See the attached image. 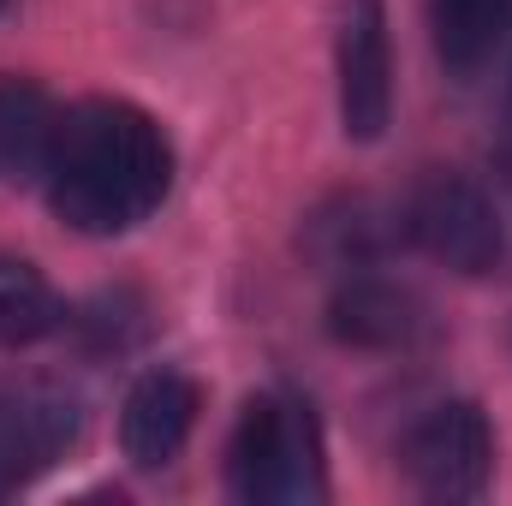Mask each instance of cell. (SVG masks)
Returning <instances> with one entry per match:
<instances>
[{"label":"cell","mask_w":512,"mask_h":506,"mask_svg":"<svg viewBox=\"0 0 512 506\" xmlns=\"http://www.w3.org/2000/svg\"><path fill=\"white\" fill-rule=\"evenodd\" d=\"M399 459L423 501H483L495 483V429L477 399H441L411 423Z\"/></svg>","instance_id":"4"},{"label":"cell","mask_w":512,"mask_h":506,"mask_svg":"<svg viewBox=\"0 0 512 506\" xmlns=\"http://www.w3.org/2000/svg\"><path fill=\"white\" fill-rule=\"evenodd\" d=\"M227 495L245 506H292L328 495L322 429L304 399H286V393L245 399L227 441Z\"/></svg>","instance_id":"2"},{"label":"cell","mask_w":512,"mask_h":506,"mask_svg":"<svg viewBox=\"0 0 512 506\" xmlns=\"http://www.w3.org/2000/svg\"><path fill=\"white\" fill-rule=\"evenodd\" d=\"M203 411V387L185 370H143L120 405V447L137 471H167Z\"/></svg>","instance_id":"7"},{"label":"cell","mask_w":512,"mask_h":506,"mask_svg":"<svg viewBox=\"0 0 512 506\" xmlns=\"http://www.w3.org/2000/svg\"><path fill=\"white\" fill-rule=\"evenodd\" d=\"M173 137L126 96H90L60 114L42 173L48 209L84 239H120L143 227L173 191Z\"/></svg>","instance_id":"1"},{"label":"cell","mask_w":512,"mask_h":506,"mask_svg":"<svg viewBox=\"0 0 512 506\" xmlns=\"http://www.w3.org/2000/svg\"><path fill=\"white\" fill-rule=\"evenodd\" d=\"M60 322H66V310H60L48 274L30 256L0 251V352H30Z\"/></svg>","instance_id":"11"},{"label":"cell","mask_w":512,"mask_h":506,"mask_svg":"<svg viewBox=\"0 0 512 506\" xmlns=\"http://www.w3.org/2000/svg\"><path fill=\"white\" fill-rule=\"evenodd\" d=\"M501 185H507V197H512V149L501 155Z\"/></svg>","instance_id":"13"},{"label":"cell","mask_w":512,"mask_h":506,"mask_svg":"<svg viewBox=\"0 0 512 506\" xmlns=\"http://www.w3.org/2000/svg\"><path fill=\"white\" fill-rule=\"evenodd\" d=\"M0 12H6V0H0Z\"/></svg>","instance_id":"14"},{"label":"cell","mask_w":512,"mask_h":506,"mask_svg":"<svg viewBox=\"0 0 512 506\" xmlns=\"http://www.w3.org/2000/svg\"><path fill=\"white\" fill-rule=\"evenodd\" d=\"M78 429H84V411L66 387H54V381L0 387V471H6V489L48 471L54 459H66Z\"/></svg>","instance_id":"6"},{"label":"cell","mask_w":512,"mask_h":506,"mask_svg":"<svg viewBox=\"0 0 512 506\" xmlns=\"http://www.w3.org/2000/svg\"><path fill=\"white\" fill-rule=\"evenodd\" d=\"M334 90L346 143H376L393 120V42L382 0H340L334 18Z\"/></svg>","instance_id":"5"},{"label":"cell","mask_w":512,"mask_h":506,"mask_svg":"<svg viewBox=\"0 0 512 506\" xmlns=\"http://www.w3.org/2000/svg\"><path fill=\"white\" fill-rule=\"evenodd\" d=\"M512 30V0H429V42L453 84H477Z\"/></svg>","instance_id":"9"},{"label":"cell","mask_w":512,"mask_h":506,"mask_svg":"<svg viewBox=\"0 0 512 506\" xmlns=\"http://www.w3.org/2000/svg\"><path fill=\"white\" fill-rule=\"evenodd\" d=\"M399 227L411 233V245L423 256H435L441 268H453L465 280L495 274L507 262V215L465 173H423L417 191L405 197Z\"/></svg>","instance_id":"3"},{"label":"cell","mask_w":512,"mask_h":506,"mask_svg":"<svg viewBox=\"0 0 512 506\" xmlns=\"http://www.w3.org/2000/svg\"><path fill=\"white\" fill-rule=\"evenodd\" d=\"M60 108L48 102L42 84L30 78H0V179L6 185H36L54 155Z\"/></svg>","instance_id":"10"},{"label":"cell","mask_w":512,"mask_h":506,"mask_svg":"<svg viewBox=\"0 0 512 506\" xmlns=\"http://www.w3.org/2000/svg\"><path fill=\"white\" fill-rule=\"evenodd\" d=\"M143 316H149V310H143L137 292H96V298L78 304L60 328H72L90 352H126V346H137V340L149 334Z\"/></svg>","instance_id":"12"},{"label":"cell","mask_w":512,"mask_h":506,"mask_svg":"<svg viewBox=\"0 0 512 506\" xmlns=\"http://www.w3.org/2000/svg\"><path fill=\"white\" fill-rule=\"evenodd\" d=\"M328 334L352 352H411L429 340V304L382 274H352L328 298Z\"/></svg>","instance_id":"8"}]
</instances>
